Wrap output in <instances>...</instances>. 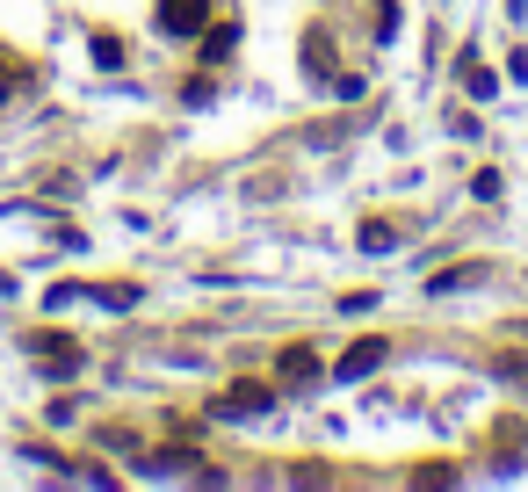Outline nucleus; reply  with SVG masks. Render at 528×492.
<instances>
[{"mask_svg":"<svg viewBox=\"0 0 528 492\" xmlns=\"http://www.w3.org/2000/svg\"><path fill=\"white\" fill-rule=\"evenodd\" d=\"M268 406H275V398H268V384H232V391L217 398L210 413H217V420H261Z\"/></svg>","mask_w":528,"mask_h":492,"instance_id":"obj_1","label":"nucleus"},{"mask_svg":"<svg viewBox=\"0 0 528 492\" xmlns=\"http://www.w3.org/2000/svg\"><path fill=\"white\" fill-rule=\"evenodd\" d=\"M37 362L51 369V377H80V369H87V348H73L66 333H58V341H51V333H37Z\"/></svg>","mask_w":528,"mask_h":492,"instance_id":"obj_2","label":"nucleus"},{"mask_svg":"<svg viewBox=\"0 0 528 492\" xmlns=\"http://www.w3.org/2000/svg\"><path fill=\"white\" fill-rule=\"evenodd\" d=\"M210 22V0H160V29L167 37H196Z\"/></svg>","mask_w":528,"mask_h":492,"instance_id":"obj_3","label":"nucleus"},{"mask_svg":"<svg viewBox=\"0 0 528 492\" xmlns=\"http://www.w3.org/2000/svg\"><path fill=\"white\" fill-rule=\"evenodd\" d=\"M384 355H391L384 341H355L348 355L333 362V377H340V384H355V377H377V369H384Z\"/></svg>","mask_w":528,"mask_h":492,"instance_id":"obj_4","label":"nucleus"},{"mask_svg":"<svg viewBox=\"0 0 528 492\" xmlns=\"http://www.w3.org/2000/svg\"><path fill=\"white\" fill-rule=\"evenodd\" d=\"M398 239H406V225H398V218H369V225L355 232V246H362V254H391Z\"/></svg>","mask_w":528,"mask_h":492,"instance_id":"obj_5","label":"nucleus"},{"mask_svg":"<svg viewBox=\"0 0 528 492\" xmlns=\"http://www.w3.org/2000/svg\"><path fill=\"white\" fill-rule=\"evenodd\" d=\"M232 51H239V22H217V29H203V58H210V66H225Z\"/></svg>","mask_w":528,"mask_h":492,"instance_id":"obj_6","label":"nucleus"},{"mask_svg":"<svg viewBox=\"0 0 528 492\" xmlns=\"http://www.w3.org/2000/svg\"><path fill=\"white\" fill-rule=\"evenodd\" d=\"M275 369H283V384H312V377H319V355H312V348H283V362H275Z\"/></svg>","mask_w":528,"mask_h":492,"instance_id":"obj_7","label":"nucleus"},{"mask_svg":"<svg viewBox=\"0 0 528 492\" xmlns=\"http://www.w3.org/2000/svg\"><path fill=\"white\" fill-rule=\"evenodd\" d=\"M87 297H95V304H109V312H131V304H138L145 290H138V283H95Z\"/></svg>","mask_w":528,"mask_h":492,"instance_id":"obj_8","label":"nucleus"},{"mask_svg":"<svg viewBox=\"0 0 528 492\" xmlns=\"http://www.w3.org/2000/svg\"><path fill=\"white\" fill-rule=\"evenodd\" d=\"M333 44H326V29H312V44H304V73L312 80H333V58H326Z\"/></svg>","mask_w":528,"mask_h":492,"instance_id":"obj_9","label":"nucleus"},{"mask_svg":"<svg viewBox=\"0 0 528 492\" xmlns=\"http://www.w3.org/2000/svg\"><path fill=\"white\" fill-rule=\"evenodd\" d=\"M87 51H95V66H123V37H109V29H95Z\"/></svg>","mask_w":528,"mask_h":492,"instance_id":"obj_10","label":"nucleus"},{"mask_svg":"<svg viewBox=\"0 0 528 492\" xmlns=\"http://www.w3.org/2000/svg\"><path fill=\"white\" fill-rule=\"evenodd\" d=\"M471 275H478V268H442L427 290H434V297H449V290H463V283H471Z\"/></svg>","mask_w":528,"mask_h":492,"instance_id":"obj_11","label":"nucleus"},{"mask_svg":"<svg viewBox=\"0 0 528 492\" xmlns=\"http://www.w3.org/2000/svg\"><path fill=\"white\" fill-rule=\"evenodd\" d=\"M463 80H471V95H478V102H492V87H500V80H492L485 66H463Z\"/></svg>","mask_w":528,"mask_h":492,"instance_id":"obj_12","label":"nucleus"},{"mask_svg":"<svg viewBox=\"0 0 528 492\" xmlns=\"http://www.w3.org/2000/svg\"><path fill=\"white\" fill-rule=\"evenodd\" d=\"M507 73H514L521 87H528V51H514V58H507Z\"/></svg>","mask_w":528,"mask_h":492,"instance_id":"obj_13","label":"nucleus"}]
</instances>
